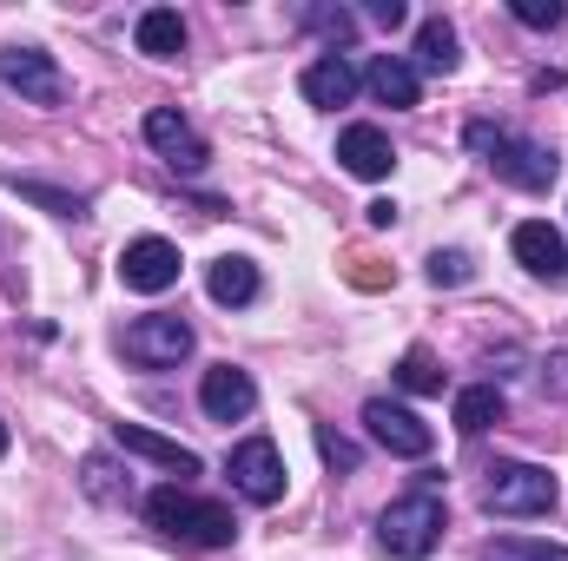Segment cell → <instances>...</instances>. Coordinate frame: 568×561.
<instances>
[{"instance_id":"obj_1","label":"cell","mask_w":568,"mask_h":561,"mask_svg":"<svg viewBox=\"0 0 568 561\" xmlns=\"http://www.w3.org/2000/svg\"><path fill=\"white\" fill-rule=\"evenodd\" d=\"M145 522H152L165 542H179V549H232V542H239V516H232L225 502L192 496L185 482L152 489V496H145Z\"/></svg>"},{"instance_id":"obj_23","label":"cell","mask_w":568,"mask_h":561,"mask_svg":"<svg viewBox=\"0 0 568 561\" xmlns=\"http://www.w3.org/2000/svg\"><path fill=\"white\" fill-rule=\"evenodd\" d=\"M397 384H404L410 397H436V390H443V364H436L429 350H404V364H397Z\"/></svg>"},{"instance_id":"obj_6","label":"cell","mask_w":568,"mask_h":561,"mask_svg":"<svg viewBox=\"0 0 568 561\" xmlns=\"http://www.w3.org/2000/svg\"><path fill=\"white\" fill-rule=\"evenodd\" d=\"M225 476H232V489L245 496V502H258V509H272L284 496V456L272 436H252V442H239L232 456H225Z\"/></svg>"},{"instance_id":"obj_3","label":"cell","mask_w":568,"mask_h":561,"mask_svg":"<svg viewBox=\"0 0 568 561\" xmlns=\"http://www.w3.org/2000/svg\"><path fill=\"white\" fill-rule=\"evenodd\" d=\"M443 522H449V509H443V496L436 489H410V496H397L384 516H377V542H384V555L397 561H424L436 542H443Z\"/></svg>"},{"instance_id":"obj_11","label":"cell","mask_w":568,"mask_h":561,"mask_svg":"<svg viewBox=\"0 0 568 561\" xmlns=\"http://www.w3.org/2000/svg\"><path fill=\"white\" fill-rule=\"evenodd\" d=\"M120 284H126V290H145V297L172 290V284H179V245H165V238H133V245L120 252Z\"/></svg>"},{"instance_id":"obj_2","label":"cell","mask_w":568,"mask_h":561,"mask_svg":"<svg viewBox=\"0 0 568 561\" xmlns=\"http://www.w3.org/2000/svg\"><path fill=\"white\" fill-rule=\"evenodd\" d=\"M463 140H469V152H483V159L496 165V178H509V185H523V192H549L556 172H562L556 145L529 140V133H509V126H489V120H469Z\"/></svg>"},{"instance_id":"obj_12","label":"cell","mask_w":568,"mask_h":561,"mask_svg":"<svg viewBox=\"0 0 568 561\" xmlns=\"http://www.w3.org/2000/svg\"><path fill=\"white\" fill-rule=\"evenodd\" d=\"M509 252H516V265L536 272V278H562V265H568V245L549 218H523V225L509 232Z\"/></svg>"},{"instance_id":"obj_30","label":"cell","mask_w":568,"mask_h":561,"mask_svg":"<svg viewBox=\"0 0 568 561\" xmlns=\"http://www.w3.org/2000/svg\"><path fill=\"white\" fill-rule=\"evenodd\" d=\"M542 390L568 397V350H562V357H549V377H542Z\"/></svg>"},{"instance_id":"obj_29","label":"cell","mask_w":568,"mask_h":561,"mask_svg":"<svg viewBox=\"0 0 568 561\" xmlns=\"http://www.w3.org/2000/svg\"><path fill=\"white\" fill-rule=\"evenodd\" d=\"M371 20H377V27H404L410 7H404V0H371Z\"/></svg>"},{"instance_id":"obj_9","label":"cell","mask_w":568,"mask_h":561,"mask_svg":"<svg viewBox=\"0 0 568 561\" xmlns=\"http://www.w3.org/2000/svg\"><path fill=\"white\" fill-rule=\"evenodd\" d=\"M199 410L212 422H245L258 410V384H252V370H239V364H212L205 370V384H199Z\"/></svg>"},{"instance_id":"obj_33","label":"cell","mask_w":568,"mask_h":561,"mask_svg":"<svg viewBox=\"0 0 568 561\" xmlns=\"http://www.w3.org/2000/svg\"><path fill=\"white\" fill-rule=\"evenodd\" d=\"M562 278H568V265H562Z\"/></svg>"},{"instance_id":"obj_13","label":"cell","mask_w":568,"mask_h":561,"mask_svg":"<svg viewBox=\"0 0 568 561\" xmlns=\"http://www.w3.org/2000/svg\"><path fill=\"white\" fill-rule=\"evenodd\" d=\"M297 86H304V100H311V106L337 113V106H351V100H357L364 73H357L344 53H324V60H311V67H304V80H297Z\"/></svg>"},{"instance_id":"obj_15","label":"cell","mask_w":568,"mask_h":561,"mask_svg":"<svg viewBox=\"0 0 568 561\" xmlns=\"http://www.w3.org/2000/svg\"><path fill=\"white\" fill-rule=\"evenodd\" d=\"M113 442H120L126 456H145V462H159V469H172V476H199V456H192L185 442H172V436H159V429H145V422H113Z\"/></svg>"},{"instance_id":"obj_24","label":"cell","mask_w":568,"mask_h":561,"mask_svg":"<svg viewBox=\"0 0 568 561\" xmlns=\"http://www.w3.org/2000/svg\"><path fill=\"white\" fill-rule=\"evenodd\" d=\"M304 20H311V33H324L331 47H351V40H357V13H344V7H311Z\"/></svg>"},{"instance_id":"obj_18","label":"cell","mask_w":568,"mask_h":561,"mask_svg":"<svg viewBox=\"0 0 568 561\" xmlns=\"http://www.w3.org/2000/svg\"><path fill=\"white\" fill-rule=\"evenodd\" d=\"M205 290H212V304H252L258 297V265L252 258H212Z\"/></svg>"},{"instance_id":"obj_7","label":"cell","mask_w":568,"mask_h":561,"mask_svg":"<svg viewBox=\"0 0 568 561\" xmlns=\"http://www.w3.org/2000/svg\"><path fill=\"white\" fill-rule=\"evenodd\" d=\"M0 86L33 100V106H60L67 100V80H60L53 53H40V47H0Z\"/></svg>"},{"instance_id":"obj_4","label":"cell","mask_w":568,"mask_h":561,"mask_svg":"<svg viewBox=\"0 0 568 561\" xmlns=\"http://www.w3.org/2000/svg\"><path fill=\"white\" fill-rule=\"evenodd\" d=\"M483 509L489 516H549L556 509V476L536 462H496L483 482Z\"/></svg>"},{"instance_id":"obj_20","label":"cell","mask_w":568,"mask_h":561,"mask_svg":"<svg viewBox=\"0 0 568 561\" xmlns=\"http://www.w3.org/2000/svg\"><path fill=\"white\" fill-rule=\"evenodd\" d=\"M417 60H424L429 73H456V67H463V53H456V27H449L443 13L417 27Z\"/></svg>"},{"instance_id":"obj_28","label":"cell","mask_w":568,"mask_h":561,"mask_svg":"<svg viewBox=\"0 0 568 561\" xmlns=\"http://www.w3.org/2000/svg\"><path fill=\"white\" fill-rule=\"evenodd\" d=\"M516 20H523V27H562L568 7L562 0H516Z\"/></svg>"},{"instance_id":"obj_14","label":"cell","mask_w":568,"mask_h":561,"mask_svg":"<svg viewBox=\"0 0 568 561\" xmlns=\"http://www.w3.org/2000/svg\"><path fill=\"white\" fill-rule=\"evenodd\" d=\"M337 159H344V172H357V178H390V165H397L390 133H384V126H364V120L337 133Z\"/></svg>"},{"instance_id":"obj_17","label":"cell","mask_w":568,"mask_h":561,"mask_svg":"<svg viewBox=\"0 0 568 561\" xmlns=\"http://www.w3.org/2000/svg\"><path fill=\"white\" fill-rule=\"evenodd\" d=\"M133 40H140V53H152V60H179L185 53V20L172 7H152V13H140Z\"/></svg>"},{"instance_id":"obj_26","label":"cell","mask_w":568,"mask_h":561,"mask_svg":"<svg viewBox=\"0 0 568 561\" xmlns=\"http://www.w3.org/2000/svg\"><path fill=\"white\" fill-rule=\"evenodd\" d=\"M20 185V178H13ZM33 205H47V212H60V218H87V198H73V192H53V185H20Z\"/></svg>"},{"instance_id":"obj_31","label":"cell","mask_w":568,"mask_h":561,"mask_svg":"<svg viewBox=\"0 0 568 561\" xmlns=\"http://www.w3.org/2000/svg\"><path fill=\"white\" fill-rule=\"evenodd\" d=\"M364 218L384 232V225H397V205H390V198H371V205H364Z\"/></svg>"},{"instance_id":"obj_27","label":"cell","mask_w":568,"mask_h":561,"mask_svg":"<svg viewBox=\"0 0 568 561\" xmlns=\"http://www.w3.org/2000/svg\"><path fill=\"white\" fill-rule=\"evenodd\" d=\"M469 278H476L469 252H436V258H429V284H469Z\"/></svg>"},{"instance_id":"obj_25","label":"cell","mask_w":568,"mask_h":561,"mask_svg":"<svg viewBox=\"0 0 568 561\" xmlns=\"http://www.w3.org/2000/svg\"><path fill=\"white\" fill-rule=\"evenodd\" d=\"M317 456H324L331 469H357V462H364V449H357L351 436H337V429H324V422H317Z\"/></svg>"},{"instance_id":"obj_8","label":"cell","mask_w":568,"mask_h":561,"mask_svg":"<svg viewBox=\"0 0 568 561\" xmlns=\"http://www.w3.org/2000/svg\"><path fill=\"white\" fill-rule=\"evenodd\" d=\"M364 429H371L390 456H429V449H436V429H429L417 410L390 404V397H371V404H364Z\"/></svg>"},{"instance_id":"obj_16","label":"cell","mask_w":568,"mask_h":561,"mask_svg":"<svg viewBox=\"0 0 568 561\" xmlns=\"http://www.w3.org/2000/svg\"><path fill=\"white\" fill-rule=\"evenodd\" d=\"M364 86H371L384 106H417V93H424L417 67H410V60H397V53H377V60L364 67Z\"/></svg>"},{"instance_id":"obj_22","label":"cell","mask_w":568,"mask_h":561,"mask_svg":"<svg viewBox=\"0 0 568 561\" xmlns=\"http://www.w3.org/2000/svg\"><path fill=\"white\" fill-rule=\"evenodd\" d=\"M483 561H568L562 542H536V536H496Z\"/></svg>"},{"instance_id":"obj_21","label":"cell","mask_w":568,"mask_h":561,"mask_svg":"<svg viewBox=\"0 0 568 561\" xmlns=\"http://www.w3.org/2000/svg\"><path fill=\"white\" fill-rule=\"evenodd\" d=\"M80 489H87L93 502H126V496H133V476H120L113 456H87V462H80Z\"/></svg>"},{"instance_id":"obj_5","label":"cell","mask_w":568,"mask_h":561,"mask_svg":"<svg viewBox=\"0 0 568 561\" xmlns=\"http://www.w3.org/2000/svg\"><path fill=\"white\" fill-rule=\"evenodd\" d=\"M120 350H126L140 370H179V364L192 357V324H185V317H165V310L133 317L126 337H120Z\"/></svg>"},{"instance_id":"obj_10","label":"cell","mask_w":568,"mask_h":561,"mask_svg":"<svg viewBox=\"0 0 568 561\" xmlns=\"http://www.w3.org/2000/svg\"><path fill=\"white\" fill-rule=\"evenodd\" d=\"M145 145L165 159V165H179V172H199L212 152H205V140L192 133V120L179 113V106H152L145 113Z\"/></svg>"},{"instance_id":"obj_32","label":"cell","mask_w":568,"mask_h":561,"mask_svg":"<svg viewBox=\"0 0 568 561\" xmlns=\"http://www.w3.org/2000/svg\"><path fill=\"white\" fill-rule=\"evenodd\" d=\"M7 442H13V436H7V422H0V456H7Z\"/></svg>"},{"instance_id":"obj_19","label":"cell","mask_w":568,"mask_h":561,"mask_svg":"<svg viewBox=\"0 0 568 561\" xmlns=\"http://www.w3.org/2000/svg\"><path fill=\"white\" fill-rule=\"evenodd\" d=\"M496 422H503V390H496V384L456 390V429H463V436H483V429H496Z\"/></svg>"}]
</instances>
